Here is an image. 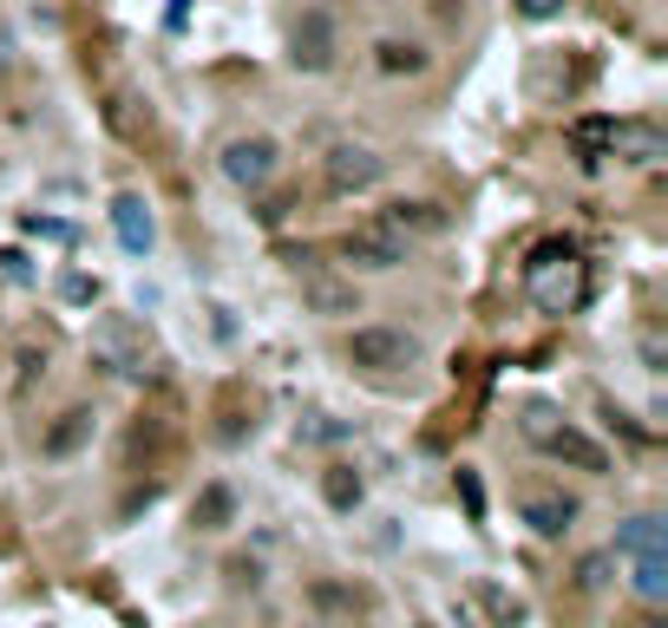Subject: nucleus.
<instances>
[{
	"instance_id": "f257e3e1",
	"label": "nucleus",
	"mask_w": 668,
	"mask_h": 628,
	"mask_svg": "<svg viewBox=\"0 0 668 628\" xmlns=\"http://www.w3.org/2000/svg\"><path fill=\"white\" fill-rule=\"evenodd\" d=\"M525 288H531V301H538L544 315H577V308H584V295H590L584 249H577V242H564V236L538 242V249H531V262H525Z\"/></svg>"
},
{
	"instance_id": "f03ea898",
	"label": "nucleus",
	"mask_w": 668,
	"mask_h": 628,
	"mask_svg": "<svg viewBox=\"0 0 668 628\" xmlns=\"http://www.w3.org/2000/svg\"><path fill=\"white\" fill-rule=\"evenodd\" d=\"M525 433H531L551 459H564V465H577V472H597V478L610 472V452H603L590 433H577V426H551V406H531V413H525Z\"/></svg>"
},
{
	"instance_id": "7ed1b4c3",
	"label": "nucleus",
	"mask_w": 668,
	"mask_h": 628,
	"mask_svg": "<svg viewBox=\"0 0 668 628\" xmlns=\"http://www.w3.org/2000/svg\"><path fill=\"white\" fill-rule=\"evenodd\" d=\"M92 354H98L112 374H144V367H151V334H144V321H131V315H105V321L92 328Z\"/></svg>"
},
{
	"instance_id": "20e7f679",
	"label": "nucleus",
	"mask_w": 668,
	"mask_h": 628,
	"mask_svg": "<svg viewBox=\"0 0 668 628\" xmlns=\"http://www.w3.org/2000/svg\"><path fill=\"white\" fill-rule=\"evenodd\" d=\"M407 229H394L387 216H374V223H361V229H348L341 236V256L354 262V269H374V275H387V269H400L407 262Z\"/></svg>"
},
{
	"instance_id": "39448f33",
	"label": "nucleus",
	"mask_w": 668,
	"mask_h": 628,
	"mask_svg": "<svg viewBox=\"0 0 668 628\" xmlns=\"http://www.w3.org/2000/svg\"><path fill=\"white\" fill-rule=\"evenodd\" d=\"M348 360L367 367V374H400V367L420 360V341L407 328H354L348 334Z\"/></svg>"
},
{
	"instance_id": "423d86ee",
	"label": "nucleus",
	"mask_w": 668,
	"mask_h": 628,
	"mask_svg": "<svg viewBox=\"0 0 668 628\" xmlns=\"http://www.w3.org/2000/svg\"><path fill=\"white\" fill-rule=\"evenodd\" d=\"M216 164H223V177H230L236 190H262V183L276 177V164H282V144L262 138V131H249V138H230Z\"/></svg>"
},
{
	"instance_id": "0eeeda50",
	"label": "nucleus",
	"mask_w": 668,
	"mask_h": 628,
	"mask_svg": "<svg viewBox=\"0 0 668 628\" xmlns=\"http://www.w3.org/2000/svg\"><path fill=\"white\" fill-rule=\"evenodd\" d=\"M335 52H341L335 13H328V7H308V13L289 26V59H295L302 72H328V66H335Z\"/></svg>"
},
{
	"instance_id": "6e6552de",
	"label": "nucleus",
	"mask_w": 668,
	"mask_h": 628,
	"mask_svg": "<svg viewBox=\"0 0 668 628\" xmlns=\"http://www.w3.org/2000/svg\"><path fill=\"white\" fill-rule=\"evenodd\" d=\"M387 177V157L380 151H367V144H335L328 151V190L335 197H361V190H374Z\"/></svg>"
},
{
	"instance_id": "1a4fd4ad",
	"label": "nucleus",
	"mask_w": 668,
	"mask_h": 628,
	"mask_svg": "<svg viewBox=\"0 0 668 628\" xmlns=\"http://www.w3.org/2000/svg\"><path fill=\"white\" fill-rule=\"evenodd\" d=\"M302 301H308V315H321V321H348V315H361V288H354V275H335V269H302Z\"/></svg>"
},
{
	"instance_id": "9d476101",
	"label": "nucleus",
	"mask_w": 668,
	"mask_h": 628,
	"mask_svg": "<svg viewBox=\"0 0 668 628\" xmlns=\"http://www.w3.org/2000/svg\"><path fill=\"white\" fill-rule=\"evenodd\" d=\"M518 518H525L538 537H564V531L577 524V498H564V491H525V498H518Z\"/></svg>"
},
{
	"instance_id": "9b49d317",
	"label": "nucleus",
	"mask_w": 668,
	"mask_h": 628,
	"mask_svg": "<svg viewBox=\"0 0 668 628\" xmlns=\"http://www.w3.org/2000/svg\"><path fill=\"white\" fill-rule=\"evenodd\" d=\"M112 229H118V242H125L131 256H144V249L157 242V223H151V203H144L138 190H125V197H112Z\"/></svg>"
},
{
	"instance_id": "f8f14e48",
	"label": "nucleus",
	"mask_w": 668,
	"mask_h": 628,
	"mask_svg": "<svg viewBox=\"0 0 668 628\" xmlns=\"http://www.w3.org/2000/svg\"><path fill=\"white\" fill-rule=\"evenodd\" d=\"M92 426H98V419H92V406H72V413H59V419L46 426L39 452H46V459H72V452L92 439Z\"/></svg>"
},
{
	"instance_id": "ddd939ff",
	"label": "nucleus",
	"mask_w": 668,
	"mask_h": 628,
	"mask_svg": "<svg viewBox=\"0 0 668 628\" xmlns=\"http://www.w3.org/2000/svg\"><path fill=\"white\" fill-rule=\"evenodd\" d=\"M617 550L623 557H668V524L663 518H630L617 531Z\"/></svg>"
},
{
	"instance_id": "4468645a",
	"label": "nucleus",
	"mask_w": 668,
	"mask_h": 628,
	"mask_svg": "<svg viewBox=\"0 0 668 628\" xmlns=\"http://www.w3.org/2000/svg\"><path fill=\"white\" fill-rule=\"evenodd\" d=\"M230 518H236V491L230 485H203L197 505H190V524L197 531H230Z\"/></svg>"
},
{
	"instance_id": "2eb2a0df",
	"label": "nucleus",
	"mask_w": 668,
	"mask_h": 628,
	"mask_svg": "<svg viewBox=\"0 0 668 628\" xmlns=\"http://www.w3.org/2000/svg\"><path fill=\"white\" fill-rule=\"evenodd\" d=\"M374 66L394 72V79H400V72H426V46H413V39H380V46H374Z\"/></svg>"
},
{
	"instance_id": "dca6fc26",
	"label": "nucleus",
	"mask_w": 668,
	"mask_h": 628,
	"mask_svg": "<svg viewBox=\"0 0 668 628\" xmlns=\"http://www.w3.org/2000/svg\"><path fill=\"white\" fill-rule=\"evenodd\" d=\"M361 491H367V485H361V472H354V465H328L321 498H328L335 511H354V505H361Z\"/></svg>"
},
{
	"instance_id": "f3484780",
	"label": "nucleus",
	"mask_w": 668,
	"mask_h": 628,
	"mask_svg": "<svg viewBox=\"0 0 668 628\" xmlns=\"http://www.w3.org/2000/svg\"><path fill=\"white\" fill-rule=\"evenodd\" d=\"M630 590H636L643 603H663L668 596V557H636V564H630Z\"/></svg>"
},
{
	"instance_id": "a211bd4d",
	"label": "nucleus",
	"mask_w": 668,
	"mask_h": 628,
	"mask_svg": "<svg viewBox=\"0 0 668 628\" xmlns=\"http://www.w3.org/2000/svg\"><path fill=\"white\" fill-rule=\"evenodd\" d=\"M387 223H394V229H440L446 216H440L433 203H394V210H387Z\"/></svg>"
},
{
	"instance_id": "6ab92c4d",
	"label": "nucleus",
	"mask_w": 668,
	"mask_h": 628,
	"mask_svg": "<svg viewBox=\"0 0 668 628\" xmlns=\"http://www.w3.org/2000/svg\"><path fill=\"white\" fill-rule=\"evenodd\" d=\"M571 138H577V151H590V157H597V151H610V138H617V118H584Z\"/></svg>"
},
{
	"instance_id": "aec40b11",
	"label": "nucleus",
	"mask_w": 668,
	"mask_h": 628,
	"mask_svg": "<svg viewBox=\"0 0 668 628\" xmlns=\"http://www.w3.org/2000/svg\"><path fill=\"white\" fill-rule=\"evenodd\" d=\"M479 603H485V609H492V616H499V623H505V628H512V623H518V616H525V609H518L512 596H499L492 583H479Z\"/></svg>"
},
{
	"instance_id": "412c9836",
	"label": "nucleus",
	"mask_w": 668,
	"mask_h": 628,
	"mask_svg": "<svg viewBox=\"0 0 668 628\" xmlns=\"http://www.w3.org/2000/svg\"><path fill=\"white\" fill-rule=\"evenodd\" d=\"M459 498H466V511H472V518H485V491H479V472H466V465H459Z\"/></svg>"
},
{
	"instance_id": "4be33fe9",
	"label": "nucleus",
	"mask_w": 668,
	"mask_h": 628,
	"mask_svg": "<svg viewBox=\"0 0 668 628\" xmlns=\"http://www.w3.org/2000/svg\"><path fill=\"white\" fill-rule=\"evenodd\" d=\"M518 13L525 20H551V13H564V0H518Z\"/></svg>"
},
{
	"instance_id": "5701e85b",
	"label": "nucleus",
	"mask_w": 668,
	"mask_h": 628,
	"mask_svg": "<svg viewBox=\"0 0 668 628\" xmlns=\"http://www.w3.org/2000/svg\"><path fill=\"white\" fill-rule=\"evenodd\" d=\"M98 295V282H85V275H66V301H92Z\"/></svg>"
},
{
	"instance_id": "b1692460",
	"label": "nucleus",
	"mask_w": 668,
	"mask_h": 628,
	"mask_svg": "<svg viewBox=\"0 0 668 628\" xmlns=\"http://www.w3.org/2000/svg\"><path fill=\"white\" fill-rule=\"evenodd\" d=\"M603 570H610V564H603V557H590V564L577 570V577H584V590H597V583H603Z\"/></svg>"
}]
</instances>
